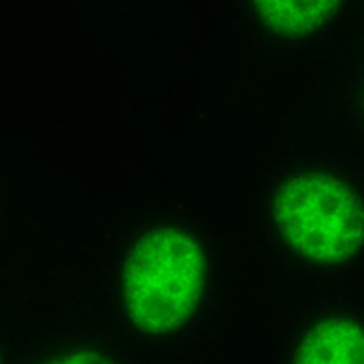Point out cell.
Listing matches in <instances>:
<instances>
[{
    "label": "cell",
    "instance_id": "obj_1",
    "mask_svg": "<svg viewBox=\"0 0 364 364\" xmlns=\"http://www.w3.org/2000/svg\"><path fill=\"white\" fill-rule=\"evenodd\" d=\"M106 292L117 333L136 353L151 360L185 355L213 333L226 309V244L187 206H151L121 232Z\"/></svg>",
    "mask_w": 364,
    "mask_h": 364
},
{
    "label": "cell",
    "instance_id": "obj_2",
    "mask_svg": "<svg viewBox=\"0 0 364 364\" xmlns=\"http://www.w3.org/2000/svg\"><path fill=\"white\" fill-rule=\"evenodd\" d=\"M250 220L268 266L294 299L347 288L364 268V163L294 129L259 178Z\"/></svg>",
    "mask_w": 364,
    "mask_h": 364
},
{
    "label": "cell",
    "instance_id": "obj_3",
    "mask_svg": "<svg viewBox=\"0 0 364 364\" xmlns=\"http://www.w3.org/2000/svg\"><path fill=\"white\" fill-rule=\"evenodd\" d=\"M364 0H230L235 27L268 62L331 55L351 36Z\"/></svg>",
    "mask_w": 364,
    "mask_h": 364
},
{
    "label": "cell",
    "instance_id": "obj_4",
    "mask_svg": "<svg viewBox=\"0 0 364 364\" xmlns=\"http://www.w3.org/2000/svg\"><path fill=\"white\" fill-rule=\"evenodd\" d=\"M279 364H364V296L351 288L299 296L281 336Z\"/></svg>",
    "mask_w": 364,
    "mask_h": 364
},
{
    "label": "cell",
    "instance_id": "obj_5",
    "mask_svg": "<svg viewBox=\"0 0 364 364\" xmlns=\"http://www.w3.org/2000/svg\"><path fill=\"white\" fill-rule=\"evenodd\" d=\"M296 129L318 134L364 163V50L343 46L329 55L318 88Z\"/></svg>",
    "mask_w": 364,
    "mask_h": 364
},
{
    "label": "cell",
    "instance_id": "obj_6",
    "mask_svg": "<svg viewBox=\"0 0 364 364\" xmlns=\"http://www.w3.org/2000/svg\"><path fill=\"white\" fill-rule=\"evenodd\" d=\"M20 364H141L121 336L95 327H68L38 343Z\"/></svg>",
    "mask_w": 364,
    "mask_h": 364
},
{
    "label": "cell",
    "instance_id": "obj_7",
    "mask_svg": "<svg viewBox=\"0 0 364 364\" xmlns=\"http://www.w3.org/2000/svg\"><path fill=\"white\" fill-rule=\"evenodd\" d=\"M343 46H349V48H362L364 50V3L360 7V14H358V20H355V27L349 36V40L343 44ZM341 46V48H343Z\"/></svg>",
    "mask_w": 364,
    "mask_h": 364
},
{
    "label": "cell",
    "instance_id": "obj_8",
    "mask_svg": "<svg viewBox=\"0 0 364 364\" xmlns=\"http://www.w3.org/2000/svg\"><path fill=\"white\" fill-rule=\"evenodd\" d=\"M0 364H14V347L9 333L0 327Z\"/></svg>",
    "mask_w": 364,
    "mask_h": 364
}]
</instances>
